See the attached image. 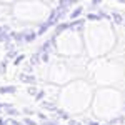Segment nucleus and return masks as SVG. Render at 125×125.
<instances>
[]
</instances>
